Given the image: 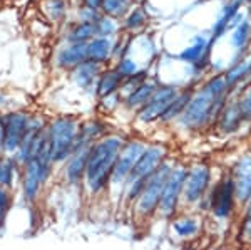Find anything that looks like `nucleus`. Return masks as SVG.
<instances>
[{
	"label": "nucleus",
	"mask_w": 251,
	"mask_h": 250,
	"mask_svg": "<svg viewBox=\"0 0 251 250\" xmlns=\"http://www.w3.org/2000/svg\"><path fill=\"white\" fill-rule=\"evenodd\" d=\"M245 124H248V123H246L241 114L238 98L236 96H233V98L229 96L225 104V108H223V111L220 112V116H218V121H216V124H214V130L223 136H231V135H236Z\"/></svg>",
	"instance_id": "16"
},
{
	"label": "nucleus",
	"mask_w": 251,
	"mask_h": 250,
	"mask_svg": "<svg viewBox=\"0 0 251 250\" xmlns=\"http://www.w3.org/2000/svg\"><path fill=\"white\" fill-rule=\"evenodd\" d=\"M146 141L141 138H127L121 150L119 156L116 160V165L112 168L111 180H109V187L106 193V200L112 205L114 210L121 208V201H123L126 181H127L129 175H131L132 168H134L137 158L146 148Z\"/></svg>",
	"instance_id": "7"
},
{
	"label": "nucleus",
	"mask_w": 251,
	"mask_h": 250,
	"mask_svg": "<svg viewBox=\"0 0 251 250\" xmlns=\"http://www.w3.org/2000/svg\"><path fill=\"white\" fill-rule=\"evenodd\" d=\"M238 242L243 250H251V196L241 207L240 217H238Z\"/></svg>",
	"instance_id": "24"
},
{
	"label": "nucleus",
	"mask_w": 251,
	"mask_h": 250,
	"mask_svg": "<svg viewBox=\"0 0 251 250\" xmlns=\"http://www.w3.org/2000/svg\"><path fill=\"white\" fill-rule=\"evenodd\" d=\"M112 52V46L106 37H97L87 42V60L102 66Z\"/></svg>",
	"instance_id": "25"
},
{
	"label": "nucleus",
	"mask_w": 251,
	"mask_h": 250,
	"mask_svg": "<svg viewBox=\"0 0 251 250\" xmlns=\"http://www.w3.org/2000/svg\"><path fill=\"white\" fill-rule=\"evenodd\" d=\"M248 64H250V71H251V57L248 59Z\"/></svg>",
	"instance_id": "38"
},
{
	"label": "nucleus",
	"mask_w": 251,
	"mask_h": 250,
	"mask_svg": "<svg viewBox=\"0 0 251 250\" xmlns=\"http://www.w3.org/2000/svg\"><path fill=\"white\" fill-rule=\"evenodd\" d=\"M204 227L206 217L194 210H181L169 220L171 237L177 242H183V244L200 239L204 232Z\"/></svg>",
	"instance_id": "10"
},
{
	"label": "nucleus",
	"mask_w": 251,
	"mask_h": 250,
	"mask_svg": "<svg viewBox=\"0 0 251 250\" xmlns=\"http://www.w3.org/2000/svg\"><path fill=\"white\" fill-rule=\"evenodd\" d=\"M89 150H91V148L74 151L66 160V163H62L57 168V176L67 188H71V190L80 192V188H82L84 176H86V168H87Z\"/></svg>",
	"instance_id": "14"
},
{
	"label": "nucleus",
	"mask_w": 251,
	"mask_h": 250,
	"mask_svg": "<svg viewBox=\"0 0 251 250\" xmlns=\"http://www.w3.org/2000/svg\"><path fill=\"white\" fill-rule=\"evenodd\" d=\"M12 203H14V192L0 188V225H3L5 217L9 215Z\"/></svg>",
	"instance_id": "30"
},
{
	"label": "nucleus",
	"mask_w": 251,
	"mask_h": 250,
	"mask_svg": "<svg viewBox=\"0 0 251 250\" xmlns=\"http://www.w3.org/2000/svg\"><path fill=\"white\" fill-rule=\"evenodd\" d=\"M177 92H179V89H177L176 86H171V84H164V86L157 87L156 92L152 94V98L136 112L137 123L146 124V126L159 123L163 112L166 111V108L169 106V103L176 98Z\"/></svg>",
	"instance_id": "12"
},
{
	"label": "nucleus",
	"mask_w": 251,
	"mask_h": 250,
	"mask_svg": "<svg viewBox=\"0 0 251 250\" xmlns=\"http://www.w3.org/2000/svg\"><path fill=\"white\" fill-rule=\"evenodd\" d=\"M100 9L106 12L107 15L119 17V15H123L126 9H127V2H126V0H104Z\"/></svg>",
	"instance_id": "31"
},
{
	"label": "nucleus",
	"mask_w": 251,
	"mask_h": 250,
	"mask_svg": "<svg viewBox=\"0 0 251 250\" xmlns=\"http://www.w3.org/2000/svg\"><path fill=\"white\" fill-rule=\"evenodd\" d=\"M229 94L231 89L223 74L206 81L201 89L193 92L186 110L176 121L177 126L188 133H200L213 128Z\"/></svg>",
	"instance_id": "1"
},
{
	"label": "nucleus",
	"mask_w": 251,
	"mask_h": 250,
	"mask_svg": "<svg viewBox=\"0 0 251 250\" xmlns=\"http://www.w3.org/2000/svg\"><path fill=\"white\" fill-rule=\"evenodd\" d=\"M107 133L109 131H107L106 123H102L100 119L91 118L86 121H80L79 133H77V138H75V144H74V151L91 148L96 141H99L104 135H107Z\"/></svg>",
	"instance_id": "17"
},
{
	"label": "nucleus",
	"mask_w": 251,
	"mask_h": 250,
	"mask_svg": "<svg viewBox=\"0 0 251 250\" xmlns=\"http://www.w3.org/2000/svg\"><path fill=\"white\" fill-rule=\"evenodd\" d=\"M250 30H251V26L248 20H245V22L238 26V29L234 30V34L231 35V42L236 49H243V47L246 46V42H248V39H250Z\"/></svg>",
	"instance_id": "29"
},
{
	"label": "nucleus",
	"mask_w": 251,
	"mask_h": 250,
	"mask_svg": "<svg viewBox=\"0 0 251 250\" xmlns=\"http://www.w3.org/2000/svg\"><path fill=\"white\" fill-rule=\"evenodd\" d=\"M5 104H7V96L0 92V108H3Z\"/></svg>",
	"instance_id": "37"
},
{
	"label": "nucleus",
	"mask_w": 251,
	"mask_h": 250,
	"mask_svg": "<svg viewBox=\"0 0 251 250\" xmlns=\"http://www.w3.org/2000/svg\"><path fill=\"white\" fill-rule=\"evenodd\" d=\"M240 203L236 198V190H234L233 180L229 176L228 170H223L220 176L214 181L211 192L204 203V217L209 220L216 222L218 225H231L234 220L240 217Z\"/></svg>",
	"instance_id": "4"
},
{
	"label": "nucleus",
	"mask_w": 251,
	"mask_h": 250,
	"mask_svg": "<svg viewBox=\"0 0 251 250\" xmlns=\"http://www.w3.org/2000/svg\"><path fill=\"white\" fill-rule=\"evenodd\" d=\"M96 30H97V35H100V37H106V39H107V35H112V34H114L116 26H114V22H112V20L100 17V19L96 22Z\"/></svg>",
	"instance_id": "33"
},
{
	"label": "nucleus",
	"mask_w": 251,
	"mask_h": 250,
	"mask_svg": "<svg viewBox=\"0 0 251 250\" xmlns=\"http://www.w3.org/2000/svg\"><path fill=\"white\" fill-rule=\"evenodd\" d=\"M49 7H54V10H52V17L54 19H59L60 15L64 14V3L62 0H50V5Z\"/></svg>",
	"instance_id": "34"
},
{
	"label": "nucleus",
	"mask_w": 251,
	"mask_h": 250,
	"mask_svg": "<svg viewBox=\"0 0 251 250\" xmlns=\"http://www.w3.org/2000/svg\"><path fill=\"white\" fill-rule=\"evenodd\" d=\"M2 141H3V119H2V112H0V151H2Z\"/></svg>",
	"instance_id": "36"
},
{
	"label": "nucleus",
	"mask_w": 251,
	"mask_h": 250,
	"mask_svg": "<svg viewBox=\"0 0 251 250\" xmlns=\"http://www.w3.org/2000/svg\"><path fill=\"white\" fill-rule=\"evenodd\" d=\"M236 98H238V104H240L243 118H245L246 123H251V83L245 89H240Z\"/></svg>",
	"instance_id": "28"
},
{
	"label": "nucleus",
	"mask_w": 251,
	"mask_h": 250,
	"mask_svg": "<svg viewBox=\"0 0 251 250\" xmlns=\"http://www.w3.org/2000/svg\"><path fill=\"white\" fill-rule=\"evenodd\" d=\"M94 35H97L96 22H80L69 35V40L72 44H87V40H92Z\"/></svg>",
	"instance_id": "26"
},
{
	"label": "nucleus",
	"mask_w": 251,
	"mask_h": 250,
	"mask_svg": "<svg viewBox=\"0 0 251 250\" xmlns=\"http://www.w3.org/2000/svg\"><path fill=\"white\" fill-rule=\"evenodd\" d=\"M193 92H194L193 89H183V91L177 92L176 98H174L171 103H169V106L166 108V111L163 112V116H161L159 124L176 123V121L179 119V116L183 114V111L186 110V106H188V103H189V99H191Z\"/></svg>",
	"instance_id": "22"
},
{
	"label": "nucleus",
	"mask_w": 251,
	"mask_h": 250,
	"mask_svg": "<svg viewBox=\"0 0 251 250\" xmlns=\"http://www.w3.org/2000/svg\"><path fill=\"white\" fill-rule=\"evenodd\" d=\"M102 2L104 0H84V3H86L89 10H99L102 7Z\"/></svg>",
	"instance_id": "35"
},
{
	"label": "nucleus",
	"mask_w": 251,
	"mask_h": 250,
	"mask_svg": "<svg viewBox=\"0 0 251 250\" xmlns=\"http://www.w3.org/2000/svg\"><path fill=\"white\" fill-rule=\"evenodd\" d=\"M186 173H188V161L177 158L164 183L156 219L169 222L177 212H181V196H183Z\"/></svg>",
	"instance_id": "9"
},
{
	"label": "nucleus",
	"mask_w": 251,
	"mask_h": 250,
	"mask_svg": "<svg viewBox=\"0 0 251 250\" xmlns=\"http://www.w3.org/2000/svg\"><path fill=\"white\" fill-rule=\"evenodd\" d=\"M176 160H177L176 156L171 155L154 173H152V176L148 180V183H146V187L143 188L141 195L137 196L134 205L131 207L129 213H131L132 222H134L136 225L151 223V222L156 219L157 207H159V201H161V193H163L164 183H166V180H168Z\"/></svg>",
	"instance_id": "6"
},
{
	"label": "nucleus",
	"mask_w": 251,
	"mask_h": 250,
	"mask_svg": "<svg viewBox=\"0 0 251 250\" xmlns=\"http://www.w3.org/2000/svg\"><path fill=\"white\" fill-rule=\"evenodd\" d=\"M19 187L22 192V198L27 205H35L42 195L44 188L47 187V183L44 181L40 170L34 160L29 161L27 165H24L20 168V180Z\"/></svg>",
	"instance_id": "15"
},
{
	"label": "nucleus",
	"mask_w": 251,
	"mask_h": 250,
	"mask_svg": "<svg viewBox=\"0 0 251 250\" xmlns=\"http://www.w3.org/2000/svg\"><path fill=\"white\" fill-rule=\"evenodd\" d=\"M144 24H146V14H144V10H141V9H136L127 17V20H126V26H127V29H131V30L139 29V27H143Z\"/></svg>",
	"instance_id": "32"
},
{
	"label": "nucleus",
	"mask_w": 251,
	"mask_h": 250,
	"mask_svg": "<svg viewBox=\"0 0 251 250\" xmlns=\"http://www.w3.org/2000/svg\"><path fill=\"white\" fill-rule=\"evenodd\" d=\"M209 51V44L206 42L203 37H198L194 40L193 46H189L188 49H184L181 52V59L186 60V62H200L201 59H203V54L204 52Z\"/></svg>",
	"instance_id": "27"
},
{
	"label": "nucleus",
	"mask_w": 251,
	"mask_h": 250,
	"mask_svg": "<svg viewBox=\"0 0 251 250\" xmlns=\"http://www.w3.org/2000/svg\"><path fill=\"white\" fill-rule=\"evenodd\" d=\"M20 180V167L14 156L0 155V188L14 192Z\"/></svg>",
	"instance_id": "20"
},
{
	"label": "nucleus",
	"mask_w": 251,
	"mask_h": 250,
	"mask_svg": "<svg viewBox=\"0 0 251 250\" xmlns=\"http://www.w3.org/2000/svg\"><path fill=\"white\" fill-rule=\"evenodd\" d=\"M30 114L25 111H9L3 112V141L0 155L14 156L25 138Z\"/></svg>",
	"instance_id": "11"
},
{
	"label": "nucleus",
	"mask_w": 251,
	"mask_h": 250,
	"mask_svg": "<svg viewBox=\"0 0 251 250\" xmlns=\"http://www.w3.org/2000/svg\"><path fill=\"white\" fill-rule=\"evenodd\" d=\"M157 87H159V84H157V83L146 79L141 86H137L132 92H129V94L124 96V98H123L124 108H126V110H129V111L137 112L146 103H148L149 99L152 98V94L156 92Z\"/></svg>",
	"instance_id": "18"
},
{
	"label": "nucleus",
	"mask_w": 251,
	"mask_h": 250,
	"mask_svg": "<svg viewBox=\"0 0 251 250\" xmlns=\"http://www.w3.org/2000/svg\"><path fill=\"white\" fill-rule=\"evenodd\" d=\"M216 178L218 176H214L213 165L208 161L198 160L188 163V173H186L183 196H181V210H194L203 213L206 198H208Z\"/></svg>",
	"instance_id": "5"
},
{
	"label": "nucleus",
	"mask_w": 251,
	"mask_h": 250,
	"mask_svg": "<svg viewBox=\"0 0 251 250\" xmlns=\"http://www.w3.org/2000/svg\"><path fill=\"white\" fill-rule=\"evenodd\" d=\"M169 156H171V150H169V146L166 143L154 141V143L146 144L144 151L141 153V156L137 158L131 175H129L127 181H126L124 195H123V201H121L119 210H124V212L131 210V207L134 205L137 196L141 195V192H143V188L146 187L148 180L151 178L152 173H154Z\"/></svg>",
	"instance_id": "3"
},
{
	"label": "nucleus",
	"mask_w": 251,
	"mask_h": 250,
	"mask_svg": "<svg viewBox=\"0 0 251 250\" xmlns=\"http://www.w3.org/2000/svg\"><path fill=\"white\" fill-rule=\"evenodd\" d=\"M240 2H241V0H240Z\"/></svg>",
	"instance_id": "39"
},
{
	"label": "nucleus",
	"mask_w": 251,
	"mask_h": 250,
	"mask_svg": "<svg viewBox=\"0 0 251 250\" xmlns=\"http://www.w3.org/2000/svg\"><path fill=\"white\" fill-rule=\"evenodd\" d=\"M87 60V44H72L59 52L57 62L64 69H74Z\"/></svg>",
	"instance_id": "23"
},
{
	"label": "nucleus",
	"mask_w": 251,
	"mask_h": 250,
	"mask_svg": "<svg viewBox=\"0 0 251 250\" xmlns=\"http://www.w3.org/2000/svg\"><path fill=\"white\" fill-rule=\"evenodd\" d=\"M100 66L96 62H91V60H86V62L79 64L77 67L72 69V79L77 84L80 89L89 91V89H96V83L100 76Z\"/></svg>",
	"instance_id": "19"
},
{
	"label": "nucleus",
	"mask_w": 251,
	"mask_h": 250,
	"mask_svg": "<svg viewBox=\"0 0 251 250\" xmlns=\"http://www.w3.org/2000/svg\"><path fill=\"white\" fill-rule=\"evenodd\" d=\"M79 124L74 116H57L47 123V138L50 143V153L55 167L66 163V160L74 153L75 138L79 133Z\"/></svg>",
	"instance_id": "8"
},
{
	"label": "nucleus",
	"mask_w": 251,
	"mask_h": 250,
	"mask_svg": "<svg viewBox=\"0 0 251 250\" xmlns=\"http://www.w3.org/2000/svg\"><path fill=\"white\" fill-rule=\"evenodd\" d=\"M228 173L236 190L238 203L243 207L251 196V151L246 150L240 153L228 168Z\"/></svg>",
	"instance_id": "13"
},
{
	"label": "nucleus",
	"mask_w": 251,
	"mask_h": 250,
	"mask_svg": "<svg viewBox=\"0 0 251 250\" xmlns=\"http://www.w3.org/2000/svg\"><path fill=\"white\" fill-rule=\"evenodd\" d=\"M126 139L127 136L121 133H107L91 146L86 176H84V183L80 188V193L86 196L87 201L106 198L112 168H114Z\"/></svg>",
	"instance_id": "2"
},
{
	"label": "nucleus",
	"mask_w": 251,
	"mask_h": 250,
	"mask_svg": "<svg viewBox=\"0 0 251 250\" xmlns=\"http://www.w3.org/2000/svg\"><path fill=\"white\" fill-rule=\"evenodd\" d=\"M123 81H124L123 76H121L116 69L102 71L96 83V96L99 99H102L111 94H116V92H119Z\"/></svg>",
	"instance_id": "21"
}]
</instances>
